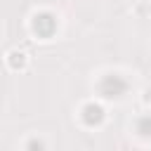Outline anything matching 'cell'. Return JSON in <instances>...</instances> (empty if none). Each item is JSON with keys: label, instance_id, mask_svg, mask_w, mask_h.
Wrapping results in <instances>:
<instances>
[{"label": "cell", "instance_id": "5b68a950", "mask_svg": "<svg viewBox=\"0 0 151 151\" xmlns=\"http://www.w3.org/2000/svg\"><path fill=\"white\" fill-rule=\"evenodd\" d=\"M9 66L17 71V68H24L26 66V54L24 52H9Z\"/></svg>", "mask_w": 151, "mask_h": 151}, {"label": "cell", "instance_id": "277c9868", "mask_svg": "<svg viewBox=\"0 0 151 151\" xmlns=\"http://www.w3.org/2000/svg\"><path fill=\"white\" fill-rule=\"evenodd\" d=\"M137 132L144 134V137H151V113L149 116H142L137 120Z\"/></svg>", "mask_w": 151, "mask_h": 151}, {"label": "cell", "instance_id": "3957f363", "mask_svg": "<svg viewBox=\"0 0 151 151\" xmlns=\"http://www.w3.org/2000/svg\"><path fill=\"white\" fill-rule=\"evenodd\" d=\"M101 120H104V109H101L99 104L90 101V104L83 106V123H85L87 127H94V125H99Z\"/></svg>", "mask_w": 151, "mask_h": 151}, {"label": "cell", "instance_id": "6da1fadb", "mask_svg": "<svg viewBox=\"0 0 151 151\" xmlns=\"http://www.w3.org/2000/svg\"><path fill=\"white\" fill-rule=\"evenodd\" d=\"M127 92V80L118 73H109L99 80V94L106 99H118Z\"/></svg>", "mask_w": 151, "mask_h": 151}, {"label": "cell", "instance_id": "7a4b0ae2", "mask_svg": "<svg viewBox=\"0 0 151 151\" xmlns=\"http://www.w3.org/2000/svg\"><path fill=\"white\" fill-rule=\"evenodd\" d=\"M57 31V17L52 12H38L33 17V33L38 38H52Z\"/></svg>", "mask_w": 151, "mask_h": 151}]
</instances>
